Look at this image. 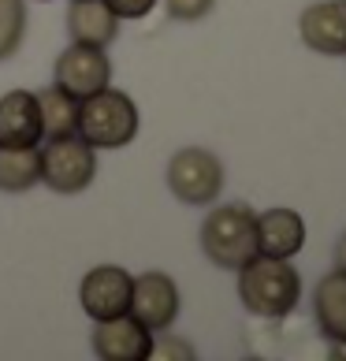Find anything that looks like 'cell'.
<instances>
[{
  "instance_id": "6da1fadb",
  "label": "cell",
  "mask_w": 346,
  "mask_h": 361,
  "mask_svg": "<svg viewBox=\"0 0 346 361\" xmlns=\"http://www.w3.org/2000/svg\"><path fill=\"white\" fill-rule=\"evenodd\" d=\"M298 298H302V276L283 257L257 253V257H249L238 269V302L246 305V313L279 320V317L295 313Z\"/></svg>"
},
{
  "instance_id": "7a4b0ae2",
  "label": "cell",
  "mask_w": 346,
  "mask_h": 361,
  "mask_svg": "<svg viewBox=\"0 0 346 361\" xmlns=\"http://www.w3.org/2000/svg\"><path fill=\"white\" fill-rule=\"evenodd\" d=\"M202 250L216 269L238 272L249 257H257V212L242 202L216 205L202 220Z\"/></svg>"
},
{
  "instance_id": "3957f363",
  "label": "cell",
  "mask_w": 346,
  "mask_h": 361,
  "mask_svg": "<svg viewBox=\"0 0 346 361\" xmlns=\"http://www.w3.org/2000/svg\"><path fill=\"white\" fill-rule=\"evenodd\" d=\"M75 135H82L93 149H123L138 135V104L130 93L104 86L78 101Z\"/></svg>"
},
{
  "instance_id": "277c9868",
  "label": "cell",
  "mask_w": 346,
  "mask_h": 361,
  "mask_svg": "<svg viewBox=\"0 0 346 361\" xmlns=\"http://www.w3.org/2000/svg\"><path fill=\"white\" fill-rule=\"evenodd\" d=\"M42 183L56 194H82L97 179V149L82 135H60L42 138Z\"/></svg>"
},
{
  "instance_id": "5b68a950",
  "label": "cell",
  "mask_w": 346,
  "mask_h": 361,
  "mask_svg": "<svg viewBox=\"0 0 346 361\" xmlns=\"http://www.w3.org/2000/svg\"><path fill=\"white\" fill-rule=\"evenodd\" d=\"M168 190L183 205H209L223 190V164L212 149L190 145L168 160Z\"/></svg>"
},
{
  "instance_id": "8992f818",
  "label": "cell",
  "mask_w": 346,
  "mask_h": 361,
  "mask_svg": "<svg viewBox=\"0 0 346 361\" xmlns=\"http://www.w3.org/2000/svg\"><path fill=\"white\" fill-rule=\"evenodd\" d=\"M156 331H149L138 317L119 313L112 320H93L89 346L104 361H149Z\"/></svg>"
},
{
  "instance_id": "52a82bcc",
  "label": "cell",
  "mask_w": 346,
  "mask_h": 361,
  "mask_svg": "<svg viewBox=\"0 0 346 361\" xmlns=\"http://www.w3.org/2000/svg\"><path fill=\"white\" fill-rule=\"evenodd\" d=\"M130 287H135V276L119 264H97L82 276V287H78V302H82V313L89 320H112L119 313L130 310Z\"/></svg>"
},
{
  "instance_id": "ba28073f",
  "label": "cell",
  "mask_w": 346,
  "mask_h": 361,
  "mask_svg": "<svg viewBox=\"0 0 346 361\" xmlns=\"http://www.w3.org/2000/svg\"><path fill=\"white\" fill-rule=\"evenodd\" d=\"M56 86L63 93H71L75 101L89 97V93H97L109 86L112 78V63L104 56V49H93V45H78L71 42L68 49L56 56Z\"/></svg>"
},
{
  "instance_id": "9c48e42d",
  "label": "cell",
  "mask_w": 346,
  "mask_h": 361,
  "mask_svg": "<svg viewBox=\"0 0 346 361\" xmlns=\"http://www.w3.org/2000/svg\"><path fill=\"white\" fill-rule=\"evenodd\" d=\"M179 287L168 272H145L130 287V317H138L149 331H168L179 317Z\"/></svg>"
},
{
  "instance_id": "30bf717a",
  "label": "cell",
  "mask_w": 346,
  "mask_h": 361,
  "mask_svg": "<svg viewBox=\"0 0 346 361\" xmlns=\"http://www.w3.org/2000/svg\"><path fill=\"white\" fill-rule=\"evenodd\" d=\"M298 34L321 56H346V0L309 4L298 19Z\"/></svg>"
},
{
  "instance_id": "8fae6325",
  "label": "cell",
  "mask_w": 346,
  "mask_h": 361,
  "mask_svg": "<svg viewBox=\"0 0 346 361\" xmlns=\"http://www.w3.org/2000/svg\"><path fill=\"white\" fill-rule=\"evenodd\" d=\"M42 112L30 90H8L0 97V145L23 149V145H42Z\"/></svg>"
},
{
  "instance_id": "7c38bea8",
  "label": "cell",
  "mask_w": 346,
  "mask_h": 361,
  "mask_svg": "<svg viewBox=\"0 0 346 361\" xmlns=\"http://www.w3.org/2000/svg\"><path fill=\"white\" fill-rule=\"evenodd\" d=\"M305 246V220L295 209H268L257 212V253L290 261Z\"/></svg>"
},
{
  "instance_id": "4fadbf2b",
  "label": "cell",
  "mask_w": 346,
  "mask_h": 361,
  "mask_svg": "<svg viewBox=\"0 0 346 361\" xmlns=\"http://www.w3.org/2000/svg\"><path fill=\"white\" fill-rule=\"evenodd\" d=\"M68 34H71V42H78V45L104 49V45L116 42L119 19L112 16V8L104 4V0H71V8H68Z\"/></svg>"
},
{
  "instance_id": "5bb4252c",
  "label": "cell",
  "mask_w": 346,
  "mask_h": 361,
  "mask_svg": "<svg viewBox=\"0 0 346 361\" xmlns=\"http://www.w3.org/2000/svg\"><path fill=\"white\" fill-rule=\"evenodd\" d=\"M313 317L321 336L331 339H346V269L328 272L313 290Z\"/></svg>"
},
{
  "instance_id": "9a60e30c",
  "label": "cell",
  "mask_w": 346,
  "mask_h": 361,
  "mask_svg": "<svg viewBox=\"0 0 346 361\" xmlns=\"http://www.w3.org/2000/svg\"><path fill=\"white\" fill-rule=\"evenodd\" d=\"M42 183V157H37V145H23V149H11V145H0V190L4 194H26Z\"/></svg>"
},
{
  "instance_id": "2e32d148",
  "label": "cell",
  "mask_w": 346,
  "mask_h": 361,
  "mask_svg": "<svg viewBox=\"0 0 346 361\" xmlns=\"http://www.w3.org/2000/svg\"><path fill=\"white\" fill-rule=\"evenodd\" d=\"M37 97V112H42V130L45 138H60V135H75V123H78V101L71 93H63L56 82L45 86Z\"/></svg>"
},
{
  "instance_id": "e0dca14e",
  "label": "cell",
  "mask_w": 346,
  "mask_h": 361,
  "mask_svg": "<svg viewBox=\"0 0 346 361\" xmlns=\"http://www.w3.org/2000/svg\"><path fill=\"white\" fill-rule=\"evenodd\" d=\"M26 37V0H0V60L16 56Z\"/></svg>"
},
{
  "instance_id": "ac0fdd59",
  "label": "cell",
  "mask_w": 346,
  "mask_h": 361,
  "mask_svg": "<svg viewBox=\"0 0 346 361\" xmlns=\"http://www.w3.org/2000/svg\"><path fill=\"white\" fill-rule=\"evenodd\" d=\"M164 8H168V16L179 19V23H197L216 8V0H164Z\"/></svg>"
},
{
  "instance_id": "d6986e66",
  "label": "cell",
  "mask_w": 346,
  "mask_h": 361,
  "mask_svg": "<svg viewBox=\"0 0 346 361\" xmlns=\"http://www.w3.org/2000/svg\"><path fill=\"white\" fill-rule=\"evenodd\" d=\"M149 357H175V361H190L194 357V346L179 339V336H164V339H153V354Z\"/></svg>"
},
{
  "instance_id": "ffe728a7",
  "label": "cell",
  "mask_w": 346,
  "mask_h": 361,
  "mask_svg": "<svg viewBox=\"0 0 346 361\" xmlns=\"http://www.w3.org/2000/svg\"><path fill=\"white\" fill-rule=\"evenodd\" d=\"M116 19H145L156 8V0H104Z\"/></svg>"
},
{
  "instance_id": "44dd1931",
  "label": "cell",
  "mask_w": 346,
  "mask_h": 361,
  "mask_svg": "<svg viewBox=\"0 0 346 361\" xmlns=\"http://www.w3.org/2000/svg\"><path fill=\"white\" fill-rule=\"evenodd\" d=\"M328 357H331V361H346V339H331Z\"/></svg>"
},
{
  "instance_id": "7402d4cb",
  "label": "cell",
  "mask_w": 346,
  "mask_h": 361,
  "mask_svg": "<svg viewBox=\"0 0 346 361\" xmlns=\"http://www.w3.org/2000/svg\"><path fill=\"white\" fill-rule=\"evenodd\" d=\"M335 269H346V238H342V246H339V261H335Z\"/></svg>"
},
{
  "instance_id": "603a6c76",
  "label": "cell",
  "mask_w": 346,
  "mask_h": 361,
  "mask_svg": "<svg viewBox=\"0 0 346 361\" xmlns=\"http://www.w3.org/2000/svg\"><path fill=\"white\" fill-rule=\"evenodd\" d=\"M37 4H49V0H37Z\"/></svg>"
}]
</instances>
